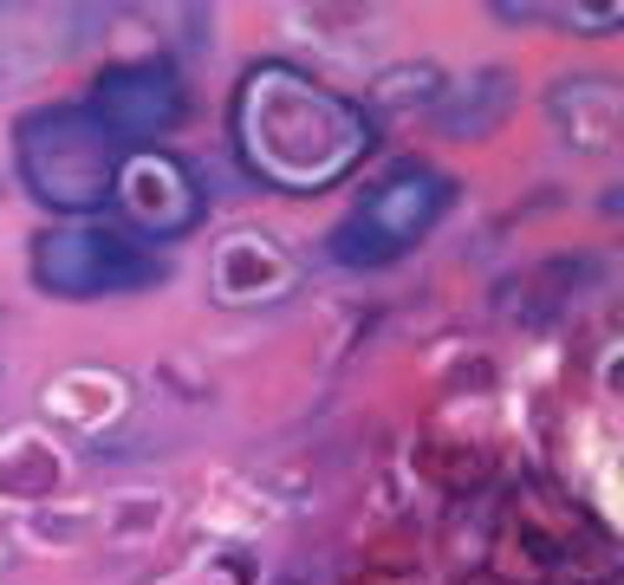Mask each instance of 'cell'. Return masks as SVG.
Masks as SVG:
<instances>
[{
  "mask_svg": "<svg viewBox=\"0 0 624 585\" xmlns=\"http://www.w3.org/2000/svg\"><path fill=\"white\" fill-rule=\"evenodd\" d=\"M111 208L124 222L131 242H176L195 235L208 215V195L190 176V163H176L170 150H124L117 176H111Z\"/></svg>",
  "mask_w": 624,
  "mask_h": 585,
  "instance_id": "5b68a950",
  "label": "cell"
},
{
  "mask_svg": "<svg viewBox=\"0 0 624 585\" xmlns=\"http://www.w3.org/2000/svg\"><path fill=\"white\" fill-rule=\"evenodd\" d=\"M546 111H553V131L566 137L573 150H612L618 144V124H624V98H618V79H599V72H566L553 98H546Z\"/></svg>",
  "mask_w": 624,
  "mask_h": 585,
  "instance_id": "52a82bcc",
  "label": "cell"
},
{
  "mask_svg": "<svg viewBox=\"0 0 624 585\" xmlns=\"http://www.w3.org/2000/svg\"><path fill=\"white\" fill-rule=\"evenodd\" d=\"M293 287V260L260 235H228L215 247V299L222 306H260Z\"/></svg>",
  "mask_w": 624,
  "mask_h": 585,
  "instance_id": "9c48e42d",
  "label": "cell"
},
{
  "mask_svg": "<svg viewBox=\"0 0 624 585\" xmlns=\"http://www.w3.org/2000/svg\"><path fill=\"white\" fill-rule=\"evenodd\" d=\"M449 195H456L449 176H436L423 163H417V170H397V176H385L378 189L365 195V208L338 228L333 254L345 267H385V260H397L403 247H417L436 222H442Z\"/></svg>",
  "mask_w": 624,
  "mask_h": 585,
  "instance_id": "3957f363",
  "label": "cell"
},
{
  "mask_svg": "<svg viewBox=\"0 0 624 585\" xmlns=\"http://www.w3.org/2000/svg\"><path fill=\"white\" fill-rule=\"evenodd\" d=\"M494 20H553L566 33H612L624 20V7H546V0H494Z\"/></svg>",
  "mask_w": 624,
  "mask_h": 585,
  "instance_id": "30bf717a",
  "label": "cell"
},
{
  "mask_svg": "<svg viewBox=\"0 0 624 585\" xmlns=\"http://www.w3.org/2000/svg\"><path fill=\"white\" fill-rule=\"evenodd\" d=\"M514 98H521V85H514L508 65H481V72H469V79H456V85L436 92V131L442 137H488V131L508 124Z\"/></svg>",
  "mask_w": 624,
  "mask_h": 585,
  "instance_id": "ba28073f",
  "label": "cell"
},
{
  "mask_svg": "<svg viewBox=\"0 0 624 585\" xmlns=\"http://www.w3.org/2000/svg\"><path fill=\"white\" fill-rule=\"evenodd\" d=\"M183 79L163 65V59H137V65H111L98 72L92 85V111L98 124L117 137V150H156V137H170L183 124Z\"/></svg>",
  "mask_w": 624,
  "mask_h": 585,
  "instance_id": "8992f818",
  "label": "cell"
},
{
  "mask_svg": "<svg viewBox=\"0 0 624 585\" xmlns=\"http://www.w3.org/2000/svg\"><path fill=\"white\" fill-rule=\"evenodd\" d=\"M59 488V455L40 442H20L13 462H0V494H52Z\"/></svg>",
  "mask_w": 624,
  "mask_h": 585,
  "instance_id": "8fae6325",
  "label": "cell"
},
{
  "mask_svg": "<svg viewBox=\"0 0 624 585\" xmlns=\"http://www.w3.org/2000/svg\"><path fill=\"white\" fill-rule=\"evenodd\" d=\"M163 267H156V247L131 242L124 228H52L33 247V280L59 299H92V292H131L150 287Z\"/></svg>",
  "mask_w": 624,
  "mask_h": 585,
  "instance_id": "277c9868",
  "label": "cell"
},
{
  "mask_svg": "<svg viewBox=\"0 0 624 585\" xmlns=\"http://www.w3.org/2000/svg\"><path fill=\"white\" fill-rule=\"evenodd\" d=\"M228 137H235V156L254 183H267L280 195H319L365 163L378 131H371L365 104L338 98L313 72L260 59L235 85Z\"/></svg>",
  "mask_w": 624,
  "mask_h": 585,
  "instance_id": "6da1fadb",
  "label": "cell"
},
{
  "mask_svg": "<svg viewBox=\"0 0 624 585\" xmlns=\"http://www.w3.org/2000/svg\"><path fill=\"white\" fill-rule=\"evenodd\" d=\"M410 92H417V104H436V65H397V72H385L378 79V104H390V111H410Z\"/></svg>",
  "mask_w": 624,
  "mask_h": 585,
  "instance_id": "7c38bea8",
  "label": "cell"
},
{
  "mask_svg": "<svg viewBox=\"0 0 624 585\" xmlns=\"http://www.w3.org/2000/svg\"><path fill=\"white\" fill-rule=\"evenodd\" d=\"M13 156L27 189L59 215H92L111 202V176H117V137L98 124L85 104H52V111H27L13 131Z\"/></svg>",
  "mask_w": 624,
  "mask_h": 585,
  "instance_id": "7a4b0ae2",
  "label": "cell"
}]
</instances>
